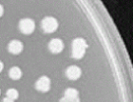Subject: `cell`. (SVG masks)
<instances>
[{
  "mask_svg": "<svg viewBox=\"0 0 133 102\" xmlns=\"http://www.w3.org/2000/svg\"><path fill=\"white\" fill-rule=\"evenodd\" d=\"M87 48L86 42L83 38H76L72 42V57L75 59H80L85 55Z\"/></svg>",
  "mask_w": 133,
  "mask_h": 102,
  "instance_id": "obj_1",
  "label": "cell"
},
{
  "mask_svg": "<svg viewBox=\"0 0 133 102\" xmlns=\"http://www.w3.org/2000/svg\"><path fill=\"white\" fill-rule=\"evenodd\" d=\"M41 26H42L43 30L46 33L51 34V33H54L57 30V28H58V21L54 17L51 16L45 17L43 20H42Z\"/></svg>",
  "mask_w": 133,
  "mask_h": 102,
  "instance_id": "obj_2",
  "label": "cell"
},
{
  "mask_svg": "<svg viewBox=\"0 0 133 102\" xmlns=\"http://www.w3.org/2000/svg\"><path fill=\"white\" fill-rule=\"evenodd\" d=\"M35 28V24L34 21L30 18H24L20 21L19 23V29L25 34H30L34 31Z\"/></svg>",
  "mask_w": 133,
  "mask_h": 102,
  "instance_id": "obj_3",
  "label": "cell"
},
{
  "mask_svg": "<svg viewBox=\"0 0 133 102\" xmlns=\"http://www.w3.org/2000/svg\"><path fill=\"white\" fill-rule=\"evenodd\" d=\"M35 88L39 92H48L50 89V79L47 76H41L35 83Z\"/></svg>",
  "mask_w": 133,
  "mask_h": 102,
  "instance_id": "obj_4",
  "label": "cell"
},
{
  "mask_svg": "<svg viewBox=\"0 0 133 102\" xmlns=\"http://www.w3.org/2000/svg\"><path fill=\"white\" fill-rule=\"evenodd\" d=\"M81 69L76 66V65H72V66H70L69 68L66 69V75L68 76V78L70 79V80H76L81 76Z\"/></svg>",
  "mask_w": 133,
  "mask_h": 102,
  "instance_id": "obj_5",
  "label": "cell"
},
{
  "mask_svg": "<svg viewBox=\"0 0 133 102\" xmlns=\"http://www.w3.org/2000/svg\"><path fill=\"white\" fill-rule=\"evenodd\" d=\"M49 49L53 54H59V53H61V52L63 51L64 49L63 41L61 40V39H58V38L52 39L50 42V44H49Z\"/></svg>",
  "mask_w": 133,
  "mask_h": 102,
  "instance_id": "obj_6",
  "label": "cell"
},
{
  "mask_svg": "<svg viewBox=\"0 0 133 102\" xmlns=\"http://www.w3.org/2000/svg\"><path fill=\"white\" fill-rule=\"evenodd\" d=\"M9 51L13 55H18L23 51V44L19 40H13L9 44Z\"/></svg>",
  "mask_w": 133,
  "mask_h": 102,
  "instance_id": "obj_7",
  "label": "cell"
},
{
  "mask_svg": "<svg viewBox=\"0 0 133 102\" xmlns=\"http://www.w3.org/2000/svg\"><path fill=\"white\" fill-rule=\"evenodd\" d=\"M9 75L13 80H18L22 76V71L18 67H13V68H10V72H9Z\"/></svg>",
  "mask_w": 133,
  "mask_h": 102,
  "instance_id": "obj_8",
  "label": "cell"
},
{
  "mask_svg": "<svg viewBox=\"0 0 133 102\" xmlns=\"http://www.w3.org/2000/svg\"><path fill=\"white\" fill-rule=\"evenodd\" d=\"M65 96L66 97H70V98H75L78 97V91L76 89L69 88L65 91Z\"/></svg>",
  "mask_w": 133,
  "mask_h": 102,
  "instance_id": "obj_9",
  "label": "cell"
},
{
  "mask_svg": "<svg viewBox=\"0 0 133 102\" xmlns=\"http://www.w3.org/2000/svg\"><path fill=\"white\" fill-rule=\"evenodd\" d=\"M7 97L13 99V100H15V99L18 97V92L15 89H9L8 92H7Z\"/></svg>",
  "mask_w": 133,
  "mask_h": 102,
  "instance_id": "obj_10",
  "label": "cell"
},
{
  "mask_svg": "<svg viewBox=\"0 0 133 102\" xmlns=\"http://www.w3.org/2000/svg\"><path fill=\"white\" fill-rule=\"evenodd\" d=\"M60 102H80L79 97H75V98H70V97H66L64 96L61 98Z\"/></svg>",
  "mask_w": 133,
  "mask_h": 102,
  "instance_id": "obj_11",
  "label": "cell"
},
{
  "mask_svg": "<svg viewBox=\"0 0 133 102\" xmlns=\"http://www.w3.org/2000/svg\"><path fill=\"white\" fill-rule=\"evenodd\" d=\"M2 102H14V100L9 98V97H5V98L3 99V101H2Z\"/></svg>",
  "mask_w": 133,
  "mask_h": 102,
  "instance_id": "obj_12",
  "label": "cell"
},
{
  "mask_svg": "<svg viewBox=\"0 0 133 102\" xmlns=\"http://www.w3.org/2000/svg\"><path fill=\"white\" fill-rule=\"evenodd\" d=\"M4 13V10H3V7H2V5H0V17L2 16V14Z\"/></svg>",
  "mask_w": 133,
  "mask_h": 102,
  "instance_id": "obj_13",
  "label": "cell"
},
{
  "mask_svg": "<svg viewBox=\"0 0 133 102\" xmlns=\"http://www.w3.org/2000/svg\"><path fill=\"white\" fill-rule=\"evenodd\" d=\"M3 70V63L0 61V72Z\"/></svg>",
  "mask_w": 133,
  "mask_h": 102,
  "instance_id": "obj_14",
  "label": "cell"
},
{
  "mask_svg": "<svg viewBox=\"0 0 133 102\" xmlns=\"http://www.w3.org/2000/svg\"><path fill=\"white\" fill-rule=\"evenodd\" d=\"M0 93H1V91H0Z\"/></svg>",
  "mask_w": 133,
  "mask_h": 102,
  "instance_id": "obj_15",
  "label": "cell"
}]
</instances>
